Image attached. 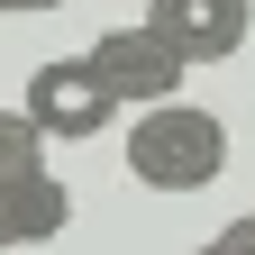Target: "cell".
Listing matches in <instances>:
<instances>
[{
	"instance_id": "1",
	"label": "cell",
	"mask_w": 255,
	"mask_h": 255,
	"mask_svg": "<svg viewBox=\"0 0 255 255\" xmlns=\"http://www.w3.org/2000/svg\"><path fill=\"white\" fill-rule=\"evenodd\" d=\"M128 173L146 191H201V182L228 173V128H219L201 101L137 110V128H128Z\"/></svg>"
},
{
	"instance_id": "2",
	"label": "cell",
	"mask_w": 255,
	"mask_h": 255,
	"mask_svg": "<svg viewBox=\"0 0 255 255\" xmlns=\"http://www.w3.org/2000/svg\"><path fill=\"white\" fill-rule=\"evenodd\" d=\"M73 64L91 73V91H101L110 110H164V101H182V64L155 46L146 27H101Z\"/></svg>"
},
{
	"instance_id": "3",
	"label": "cell",
	"mask_w": 255,
	"mask_h": 255,
	"mask_svg": "<svg viewBox=\"0 0 255 255\" xmlns=\"http://www.w3.org/2000/svg\"><path fill=\"white\" fill-rule=\"evenodd\" d=\"M137 27H146V37L191 73V64H228V55L246 46L255 0H146V18H137Z\"/></svg>"
},
{
	"instance_id": "4",
	"label": "cell",
	"mask_w": 255,
	"mask_h": 255,
	"mask_svg": "<svg viewBox=\"0 0 255 255\" xmlns=\"http://www.w3.org/2000/svg\"><path fill=\"white\" fill-rule=\"evenodd\" d=\"M18 119L37 128L46 146H82V137H101L119 110L91 91V73H82L73 55H55V64H37V73H27V91H18Z\"/></svg>"
},
{
	"instance_id": "5",
	"label": "cell",
	"mask_w": 255,
	"mask_h": 255,
	"mask_svg": "<svg viewBox=\"0 0 255 255\" xmlns=\"http://www.w3.org/2000/svg\"><path fill=\"white\" fill-rule=\"evenodd\" d=\"M37 173H46V137L18 110H0V191H18V182H37Z\"/></svg>"
},
{
	"instance_id": "6",
	"label": "cell",
	"mask_w": 255,
	"mask_h": 255,
	"mask_svg": "<svg viewBox=\"0 0 255 255\" xmlns=\"http://www.w3.org/2000/svg\"><path fill=\"white\" fill-rule=\"evenodd\" d=\"M219 246H228V255H255V210H246V219H228V228H219Z\"/></svg>"
},
{
	"instance_id": "7",
	"label": "cell",
	"mask_w": 255,
	"mask_h": 255,
	"mask_svg": "<svg viewBox=\"0 0 255 255\" xmlns=\"http://www.w3.org/2000/svg\"><path fill=\"white\" fill-rule=\"evenodd\" d=\"M46 9H64V0H0V18H46Z\"/></svg>"
},
{
	"instance_id": "8",
	"label": "cell",
	"mask_w": 255,
	"mask_h": 255,
	"mask_svg": "<svg viewBox=\"0 0 255 255\" xmlns=\"http://www.w3.org/2000/svg\"><path fill=\"white\" fill-rule=\"evenodd\" d=\"M191 255H228V246H219V237H210V246H191Z\"/></svg>"
},
{
	"instance_id": "9",
	"label": "cell",
	"mask_w": 255,
	"mask_h": 255,
	"mask_svg": "<svg viewBox=\"0 0 255 255\" xmlns=\"http://www.w3.org/2000/svg\"><path fill=\"white\" fill-rule=\"evenodd\" d=\"M0 255H9V228H0Z\"/></svg>"
}]
</instances>
